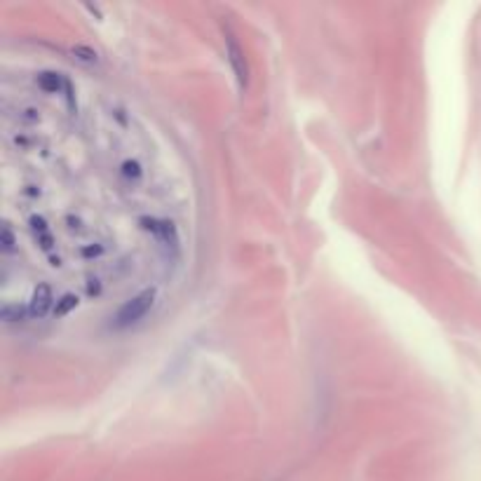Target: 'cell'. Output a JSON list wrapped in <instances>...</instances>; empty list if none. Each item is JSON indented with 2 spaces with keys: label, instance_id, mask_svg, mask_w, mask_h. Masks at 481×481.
Listing matches in <instances>:
<instances>
[{
  "label": "cell",
  "instance_id": "1",
  "mask_svg": "<svg viewBox=\"0 0 481 481\" xmlns=\"http://www.w3.org/2000/svg\"><path fill=\"white\" fill-rule=\"evenodd\" d=\"M153 306V291H145L139 299H134L132 303H127L123 310L118 313V324L120 326H127L132 322L141 320L145 313H148V308Z\"/></svg>",
  "mask_w": 481,
  "mask_h": 481
}]
</instances>
